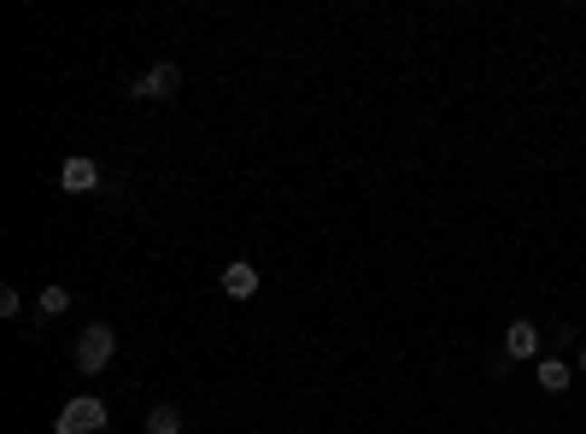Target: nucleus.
I'll return each mask as SVG.
<instances>
[{
	"instance_id": "obj_1",
	"label": "nucleus",
	"mask_w": 586,
	"mask_h": 434,
	"mask_svg": "<svg viewBox=\"0 0 586 434\" xmlns=\"http://www.w3.org/2000/svg\"><path fill=\"white\" fill-rule=\"evenodd\" d=\"M111 352H118V329H111V323H89V329L77 334V370H82V376L106 370Z\"/></svg>"
},
{
	"instance_id": "obj_2",
	"label": "nucleus",
	"mask_w": 586,
	"mask_h": 434,
	"mask_svg": "<svg viewBox=\"0 0 586 434\" xmlns=\"http://www.w3.org/2000/svg\"><path fill=\"white\" fill-rule=\"evenodd\" d=\"M100 429H106V400H94V393L71 400L53 423V434H100Z\"/></svg>"
},
{
	"instance_id": "obj_3",
	"label": "nucleus",
	"mask_w": 586,
	"mask_h": 434,
	"mask_svg": "<svg viewBox=\"0 0 586 434\" xmlns=\"http://www.w3.org/2000/svg\"><path fill=\"white\" fill-rule=\"evenodd\" d=\"M177 89H182V71L170 65V59H159V65L147 71V77L135 82L130 94H135V101H170V94H177Z\"/></svg>"
},
{
	"instance_id": "obj_4",
	"label": "nucleus",
	"mask_w": 586,
	"mask_h": 434,
	"mask_svg": "<svg viewBox=\"0 0 586 434\" xmlns=\"http://www.w3.org/2000/svg\"><path fill=\"white\" fill-rule=\"evenodd\" d=\"M59 188H65V194H94L100 188V165L89 153H71L65 165H59Z\"/></svg>"
},
{
	"instance_id": "obj_5",
	"label": "nucleus",
	"mask_w": 586,
	"mask_h": 434,
	"mask_svg": "<svg viewBox=\"0 0 586 434\" xmlns=\"http://www.w3.org/2000/svg\"><path fill=\"white\" fill-rule=\"evenodd\" d=\"M223 294H229V300H253V294H258V270L246 265V258H241V265H229V270H223Z\"/></svg>"
},
{
	"instance_id": "obj_6",
	"label": "nucleus",
	"mask_w": 586,
	"mask_h": 434,
	"mask_svg": "<svg viewBox=\"0 0 586 434\" xmlns=\"http://www.w3.org/2000/svg\"><path fill=\"white\" fill-rule=\"evenodd\" d=\"M504 352L510 358H540V329L533 323H510L504 329Z\"/></svg>"
},
{
	"instance_id": "obj_7",
	"label": "nucleus",
	"mask_w": 586,
	"mask_h": 434,
	"mask_svg": "<svg viewBox=\"0 0 586 434\" xmlns=\"http://www.w3.org/2000/svg\"><path fill=\"white\" fill-rule=\"evenodd\" d=\"M533 381H540L545 393H569L575 370H569V364H557V358H540V364H533Z\"/></svg>"
},
{
	"instance_id": "obj_8",
	"label": "nucleus",
	"mask_w": 586,
	"mask_h": 434,
	"mask_svg": "<svg viewBox=\"0 0 586 434\" xmlns=\"http://www.w3.org/2000/svg\"><path fill=\"white\" fill-rule=\"evenodd\" d=\"M35 305H42V317H65L71 312V288H65V282H47Z\"/></svg>"
},
{
	"instance_id": "obj_9",
	"label": "nucleus",
	"mask_w": 586,
	"mask_h": 434,
	"mask_svg": "<svg viewBox=\"0 0 586 434\" xmlns=\"http://www.w3.org/2000/svg\"><path fill=\"white\" fill-rule=\"evenodd\" d=\"M147 434H182V411L177 405H153L147 411Z\"/></svg>"
},
{
	"instance_id": "obj_10",
	"label": "nucleus",
	"mask_w": 586,
	"mask_h": 434,
	"mask_svg": "<svg viewBox=\"0 0 586 434\" xmlns=\"http://www.w3.org/2000/svg\"><path fill=\"white\" fill-rule=\"evenodd\" d=\"M24 312V294L18 288H0V317H18Z\"/></svg>"
},
{
	"instance_id": "obj_11",
	"label": "nucleus",
	"mask_w": 586,
	"mask_h": 434,
	"mask_svg": "<svg viewBox=\"0 0 586 434\" xmlns=\"http://www.w3.org/2000/svg\"><path fill=\"white\" fill-rule=\"evenodd\" d=\"M581 370H586V346H581Z\"/></svg>"
}]
</instances>
